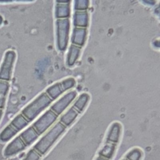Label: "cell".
I'll return each mask as SVG.
<instances>
[{
  "mask_svg": "<svg viewBox=\"0 0 160 160\" xmlns=\"http://www.w3.org/2000/svg\"><path fill=\"white\" fill-rule=\"evenodd\" d=\"M58 116L51 109L46 111L32 124L36 132L41 135L46 131L57 120Z\"/></svg>",
  "mask_w": 160,
  "mask_h": 160,
  "instance_id": "obj_5",
  "label": "cell"
},
{
  "mask_svg": "<svg viewBox=\"0 0 160 160\" xmlns=\"http://www.w3.org/2000/svg\"><path fill=\"white\" fill-rule=\"evenodd\" d=\"M18 131L15 129L11 124L8 125L0 133V141L6 142L9 141L17 133Z\"/></svg>",
  "mask_w": 160,
  "mask_h": 160,
  "instance_id": "obj_14",
  "label": "cell"
},
{
  "mask_svg": "<svg viewBox=\"0 0 160 160\" xmlns=\"http://www.w3.org/2000/svg\"><path fill=\"white\" fill-rule=\"evenodd\" d=\"M70 12V9L68 4L65 3L59 2L56 6L55 15L58 19H66L67 18Z\"/></svg>",
  "mask_w": 160,
  "mask_h": 160,
  "instance_id": "obj_13",
  "label": "cell"
},
{
  "mask_svg": "<svg viewBox=\"0 0 160 160\" xmlns=\"http://www.w3.org/2000/svg\"><path fill=\"white\" fill-rule=\"evenodd\" d=\"M52 101V100L48 94L46 92H43L24 108L21 114L30 122L48 107Z\"/></svg>",
  "mask_w": 160,
  "mask_h": 160,
  "instance_id": "obj_2",
  "label": "cell"
},
{
  "mask_svg": "<svg viewBox=\"0 0 160 160\" xmlns=\"http://www.w3.org/2000/svg\"><path fill=\"white\" fill-rule=\"evenodd\" d=\"M95 160H108V159H106V158H102V157H101V156H98V157L95 159Z\"/></svg>",
  "mask_w": 160,
  "mask_h": 160,
  "instance_id": "obj_19",
  "label": "cell"
},
{
  "mask_svg": "<svg viewBox=\"0 0 160 160\" xmlns=\"http://www.w3.org/2000/svg\"><path fill=\"white\" fill-rule=\"evenodd\" d=\"M74 79L73 78H68L51 86L47 89L45 92L53 101L57 99L64 91L74 87Z\"/></svg>",
  "mask_w": 160,
  "mask_h": 160,
  "instance_id": "obj_7",
  "label": "cell"
},
{
  "mask_svg": "<svg viewBox=\"0 0 160 160\" xmlns=\"http://www.w3.org/2000/svg\"><path fill=\"white\" fill-rule=\"evenodd\" d=\"M26 147V145L24 144L20 136H17L6 147L4 151V155L6 157L14 156L23 151Z\"/></svg>",
  "mask_w": 160,
  "mask_h": 160,
  "instance_id": "obj_9",
  "label": "cell"
},
{
  "mask_svg": "<svg viewBox=\"0 0 160 160\" xmlns=\"http://www.w3.org/2000/svg\"><path fill=\"white\" fill-rule=\"evenodd\" d=\"M66 127L60 122L56 123L34 145L33 149L41 155H44L65 131Z\"/></svg>",
  "mask_w": 160,
  "mask_h": 160,
  "instance_id": "obj_1",
  "label": "cell"
},
{
  "mask_svg": "<svg viewBox=\"0 0 160 160\" xmlns=\"http://www.w3.org/2000/svg\"><path fill=\"white\" fill-rule=\"evenodd\" d=\"M117 145L118 144L105 141L104 146L98 152V156L106 158L108 160H111L116 151Z\"/></svg>",
  "mask_w": 160,
  "mask_h": 160,
  "instance_id": "obj_11",
  "label": "cell"
},
{
  "mask_svg": "<svg viewBox=\"0 0 160 160\" xmlns=\"http://www.w3.org/2000/svg\"><path fill=\"white\" fill-rule=\"evenodd\" d=\"M2 21H3V19H2V16H0V25L2 24Z\"/></svg>",
  "mask_w": 160,
  "mask_h": 160,
  "instance_id": "obj_21",
  "label": "cell"
},
{
  "mask_svg": "<svg viewBox=\"0 0 160 160\" xmlns=\"http://www.w3.org/2000/svg\"><path fill=\"white\" fill-rule=\"evenodd\" d=\"M79 49H78V46L76 45H72L69 48V51L68 54V63L69 65H72L76 61L77 58L78 57V51Z\"/></svg>",
  "mask_w": 160,
  "mask_h": 160,
  "instance_id": "obj_16",
  "label": "cell"
},
{
  "mask_svg": "<svg viewBox=\"0 0 160 160\" xmlns=\"http://www.w3.org/2000/svg\"><path fill=\"white\" fill-rule=\"evenodd\" d=\"M121 160H128V159H126V158L124 157V158H123V159H121Z\"/></svg>",
  "mask_w": 160,
  "mask_h": 160,
  "instance_id": "obj_22",
  "label": "cell"
},
{
  "mask_svg": "<svg viewBox=\"0 0 160 160\" xmlns=\"http://www.w3.org/2000/svg\"><path fill=\"white\" fill-rule=\"evenodd\" d=\"M16 59V53L12 50L8 51L0 68V80L9 81L11 78V72Z\"/></svg>",
  "mask_w": 160,
  "mask_h": 160,
  "instance_id": "obj_6",
  "label": "cell"
},
{
  "mask_svg": "<svg viewBox=\"0 0 160 160\" xmlns=\"http://www.w3.org/2000/svg\"><path fill=\"white\" fill-rule=\"evenodd\" d=\"M42 155L37 152L34 149H31L28 151L25 158L22 160H39Z\"/></svg>",
  "mask_w": 160,
  "mask_h": 160,
  "instance_id": "obj_18",
  "label": "cell"
},
{
  "mask_svg": "<svg viewBox=\"0 0 160 160\" xmlns=\"http://www.w3.org/2000/svg\"><path fill=\"white\" fill-rule=\"evenodd\" d=\"M29 121L21 113L17 115L11 121L10 124L15 128L18 131H21L28 124Z\"/></svg>",
  "mask_w": 160,
  "mask_h": 160,
  "instance_id": "obj_12",
  "label": "cell"
},
{
  "mask_svg": "<svg viewBox=\"0 0 160 160\" xmlns=\"http://www.w3.org/2000/svg\"><path fill=\"white\" fill-rule=\"evenodd\" d=\"M39 136V134L36 132L32 126L24 130L20 135L21 138L26 146L32 144Z\"/></svg>",
  "mask_w": 160,
  "mask_h": 160,
  "instance_id": "obj_10",
  "label": "cell"
},
{
  "mask_svg": "<svg viewBox=\"0 0 160 160\" xmlns=\"http://www.w3.org/2000/svg\"><path fill=\"white\" fill-rule=\"evenodd\" d=\"M9 89V84L8 81L0 80V109H2L4 107Z\"/></svg>",
  "mask_w": 160,
  "mask_h": 160,
  "instance_id": "obj_15",
  "label": "cell"
},
{
  "mask_svg": "<svg viewBox=\"0 0 160 160\" xmlns=\"http://www.w3.org/2000/svg\"><path fill=\"white\" fill-rule=\"evenodd\" d=\"M142 157V152L139 148H134L130 150L125 156L128 160H141Z\"/></svg>",
  "mask_w": 160,
  "mask_h": 160,
  "instance_id": "obj_17",
  "label": "cell"
},
{
  "mask_svg": "<svg viewBox=\"0 0 160 160\" xmlns=\"http://www.w3.org/2000/svg\"><path fill=\"white\" fill-rule=\"evenodd\" d=\"M76 96V92L71 91L62 96L60 99L51 106L50 109L58 116L60 115L73 101Z\"/></svg>",
  "mask_w": 160,
  "mask_h": 160,
  "instance_id": "obj_8",
  "label": "cell"
},
{
  "mask_svg": "<svg viewBox=\"0 0 160 160\" xmlns=\"http://www.w3.org/2000/svg\"><path fill=\"white\" fill-rule=\"evenodd\" d=\"M57 45L59 50L66 49L69 36V21L68 19H58L56 21Z\"/></svg>",
  "mask_w": 160,
  "mask_h": 160,
  "instance_id": "obj_4",
  "label": "cell"
},
{
  "mask_svg": "<svg viewBox=\"0 0 160 160\" xmlns=\"http://www.w3.org/2000/svg\"><path fill=\"white\" fill-rule=\"evenodd\" d=\"M89 99V96L86 94H81L74 102V105L61 116L59 122L66 128L70 126L76 119L78 116L83 111Z\"/></svg>",
  "mask_w": 160,
  "mask_h": 160,
  "instance_id": "obj_3",
  "label": "cell"
},
{
  "mask_svg": "<svg viewBox=\"0 0 160 160\" xmlns=\"http://www.w3.org/2000/svg\"><path fill=\"white\" fill-rule=\"evenodd\" d=\"M2 115V109H0V119L1 118Z\"/></svg>",
  "mask_w": 160,
  "mask_h": 160,
  "instance_id": "obj_20",
  "label": "cell"
}]
</instances>
